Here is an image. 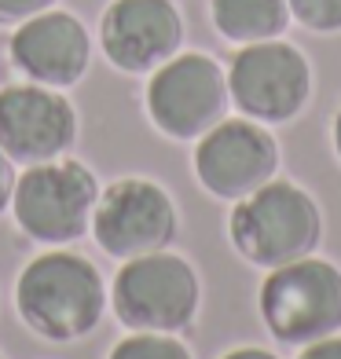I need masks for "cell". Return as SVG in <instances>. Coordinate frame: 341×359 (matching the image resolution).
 <instances>
[{
    "label": "cell",
    "mask_w": 341,
    "mask_h": 359,
    "mask_svg": "<svg viewBox=\"0 0 341 359\" xmlns=\"http://www.w3.org/2000/svg\"><path fill=\"white\" fill-rule=\"evenodd\" d=\"M268 334L283 345H312L341 330V268L323 257H301L272 268L257 293Z\"/></svg>",
    "instance_id": "cell-4"
},
{
    "label": "cell",
    "mask_w": 341,
    "mask_h": 359,
    "mask_svg": "<svg viewBox=\"0 0 341 359\" xmlns=\"http://www.w3.org/2000/svg\"><path fill=\"white\" fill-rule=\"evenodd\" d=\"M209 19L232 44L275 41L290 26L286 0H209Z\"/></svg>",
    "instance_id": "cell-13"
},
{
    "label": "cell",
    "mask_w": 341,
    "mask_h": 359,
    "mask_svg": "<svg viewBox=\"0 0 341 359\" xmlns=\"http://www.w3.org/2000/svg\"><path fill=\"white\" fill-rule=\"evenodd\" d=\"M220 359H279V355H275V352H268V348L246 345V348H232V352H224Z\"/></svg>",
    "instance_id": "cell-19"
},
{
    "label": "cell",
    "mask_w": 341,
    "mask_h": 359,
    "mask_svg": "<svg viewBox=\"0 0 341 359\" xmlns=\"http://www.w3.org/2000/svg\"><path fill=\"white\" fill-rule=\"evenodd\" d=\"M286 4L290 19H297L316 34H337L341 29V0H286Z\"/></svg>",
    "instance_id": "cell-15"
},
{
    "label": "cell",
    "mask_w": 341,
    "mask_h": 359,
    "mask_svg": "<svg viewBox=\"0 0 341 359\" xmlns=\"http://www.w3.org/2000/svg\"><path fill=\"white\" fill-rule=\"evenodd\" d=\"M107 359H194L187 345L176 341V334H136L114 345Z\"/></svg>",
    "instance_id": "cell-14"
},
{
    "label": "cell",
    "mask_w": 341,
    "mask_h": 359,
    "mask_svg": "<svg viewBox=\"0 0 341 359\" xmlns=\"http://www.w3.org/2000/svg\"><path fill=\"white\" fill-rule=\"evenodd\" d=\"M184 44V15L173 0H110L100 19L103 55L125 74H151Z\"/></svg>",
    "instance_id": "cell-11"
},
{
    "label": "cell",
    "mask_w": 341,
    "mask_h": 359,
    "mask_svg": "<svg viewBox=\"0 0 341 359\" xmlns=\"http://www.w3.org/2000/svg\"><path fill=\"white\" fill-rule=\"evenodd\" d=\"M15 308L22 323L44 341H81L103 319L107 286L92 260L48 250L34 257L15 286Z\"/></svg>",
    "instance_id": "cell-1"
},
{
    "label": "cell",
    "mask_w": 341,
    "mask_h": 359,
    "mask_svg": "<svg viewBox=\"0 0 341 359\" xmlns=\"http://www.w3.org/2000/svg\"><path fill=\"white\" fill-rule=\"evenodd\" d=\"M297 359H341V334L319 337V341H312V345H301Z\"/></svg>",
    "instance_id": "cell-17"
},
{
    "label": "cell",
    "mask_w": 341,
    "mask_h": 359,
    "mask_svg": "<svg viewBox=\"0 0 341 359\" xmlns=\"http://www.w3.org/2000/svg\"><path fill=\"white\" fill-rule=\"evenodd\" d=\"M279 172V143L261 121L224 118L199 136L194 176L220 202H239Z\"/></svg>",
    "instance_id": "cell-9"
},
{
    "label": "cell",
    "mask_w": 341,
    "mask_h": 359,
    "mask_svg": "<svg viewBox=\"0 0 341 359\" xmlns=\"http://www.w3.org/2000/svg\"><path fill=\"white\" fill-rule=\"evenodd\" d=\"M334 151H337V158H341V110L334 114Z\"/></svg>",
    "instance_id": "cell-20"
},
{
    "label": "cell",
    "mask_w": 341,
    "mask_h": 359,
    "mask_svg": "<svg viewBox=\"0 0 341 359\" xmlns=\"http://www.w3.org/2000/svg\"><path fill=\"white\" fill-rule=\"evenodd\" d=\"M77 140V110L59 88L8 85L0 88V151L15 165L62 158Z\"/></svg>",
    "instance_id": "cell-10"
},
{
    "label": "cell",
    "mask_w": 341,
    "mask_h": 359,
    "mask_svg": "<svg viewBox=\"0 0 341 359\" xmlns=\"http://www.w3.org/2000/svg\"><path fill=\"white\" fill-rule=\"evenodd\" d=\"M147 114L161 136L169 140H199L217 121L227 118V74L217 59L202 52H176L147 81Z\"/></svg>",
    "instance_id": "cell-6"
},
{
    "label": "cell",
    "mask_w": 341,
    "mask_h": 359,
    "mask_svg": "<svg viewBox=\"0 0 341 359\" xmlns=\"http://www.w3.org/2000/svg\"><path fill=\"white\" fill-rule=\"evenodd\" d=\"M110 304L118 323L136 334H180L199 316L202 283L184 257L158 250L118 268Z\"/></svg>",
    "instance_id": "cell-3"
},
{
    "label": "cell",
    "mask_w": 341,
    "mask_h": 359,
    "mask_svg": "<svg viewBox=\"0 0 341 359\" xmlns=\"http://www.w3.org/2000/svg\"><path fill=\"white\" fill-rule=\"evenodd\" d=\"M176 227H180V217H176L169 191L140 176L118 180L107 191H100V202L92 209L95 242L103 253L118 260L169 250Z\"/></svg>",
    "instance_id": "cell-8"
},
{
    "label": "cell",
    "mask_w": 341,
    "mask_h": 359,
    "mask_svg": "<svg viewBox=\"0 0 341 359\" xmlns=\"http://www.w3.org/2000/svg\"><path fill=\"white\" fill-rule=\"evenodd\" d=\"M227 92L242 118L283 125L294 121L312 95V67L301 48L286 44L283 37L242 44L227 67Z\"/></svg>",
    "instance_id": "cell-7"
},
{
    "label": "cell",
    "mask_w": 341,
    "mask_h": 359,
    "mask_svg": "<svg viewBox=\"0 0 341 359\" xmlns=\"http://www.w3.org/2000/svg\"><path fill=\"white\" fill-rule=\"evenodd\" d=\"M55 0H0V26H19L26 19H34V15L48 11Z\"/></svg>",
    "instance_id": "cell-16"
},
{
    "label": "cell",
    "mask_w": 341,
    "mask_h": 359,
    "mask_svg": "<svg viewBox=\"0 0 341 359\" xmlns=\"http://www.w3.org/2000/svg\"><path fill=\"white\" fill-rule=\"evenodd\" d=\"M8 59L34 85L70 88L88 70L92 37L77 15L48 8L15 26V34L8 37Z\"/></svg>",
    "instance_id": "cell-12"
},
{
    "label": "cell",
    "mask_w": 341,
    "mask_h": 359,
    "mask_svg": "<svg viewBox=\"0 0 341 359\" xmlns=\"http://www.w3.org/2000/svg\"><path fill=\"white\" fill-rule=\"evenodd\" d=\"M15 161L0 151V213H4V209H11V191H15Z\"/></svg>",
    "instance_id": "cell-18"
},
{
    "label": "cell",
    "mask_w": 341,
    "mask_h": 359,
    "mask_svg": "<svg viewBox=\"0 0 341 359\" xmlns=\"http://www.w3.org/2000/svg\"><path fill=\"white\" fill-rule=\"evenodd\" d=\"M227 238L242 260L272 271L319 250L323 213L305 187L290 180H268L235 202L227 217Z\"/></svg>",
    "instance_id": "cell-2"
},
{
    "label": "cell",
    "mask_w": 341,
    "mask_h": 359,
    "mask_svg": "<svg viewBox=\"0 0 341 359\" xmlns=\"http://www.w3.org/2000/svg\"><path fill=\"white\" fill-rule=\"evenodd\" d=\"M100 202V184L92 169L74 158H52L41 165H26L11 191L15 224L29 238L62 246L81 238L92 227V209Z\"/></svg>",
    "instance_id": "cell-5"
},
{
    "label": "cell",
    "mask_w": 341,
    "mask_h": 359,
    "mask_svg": "<svg viewBox=\"0 0 341 359\" xmlns=\"http://www.w3.org/2000/svg\"><path fill=\"white\" fill-rule=\"evenodd\" d=\"M0 359H4V355H0Z\"/></svg>",
    "instance_id": "cell-21"
}]
</instances>
